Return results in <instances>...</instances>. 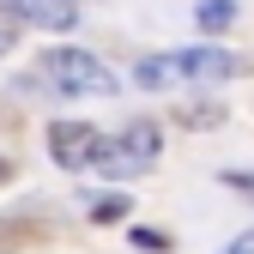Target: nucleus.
<instances>
[{
  "mask_svg": "<svg viewBox=\"0 0 254 254\" xmlns=\"http://www.w3.org/2000/svg\"><path fill=\"white\" fill-rule=\"evenodd\" d=\"M176 79H182V61L176 55H145L133 67V85H145V91H170Z\"/></svg>",
  "mask_w": 254,
  "mask_h": 254,
  "instance_id": "0eeeda50",
  "label": "nucleus"
},
{
  "mask_svg": "<svg viewBox=\"0 0 254 254\" xmlns=\"http://www.w3.org/2000/svg\"><path fill=\"white\" fill-rule=\"evenodd\" d=\"M6 6L43 30H73V18H79V0H6Z\"/></svg>",
  "mask_w": 254,
  "mask_h": 254,
  "instance_id": "20e7f679",
  "label": "nucleus"
},
{
  "mask_svg": "<svg viewBox=\"0 0 254 254\" xmlns=\"http://www.w3.org/2000/svg\"><path fill=\"white\" fill-rule=\"evenodd\" d=\"M133 242L139 248H170V236H157V230H133Z\"/></svg>",
  "mask_w": 254,
  "mask_h": 254,
  "instance_id": "ddd939ff",
  "label": "nucleus"
},
{
  "mask_svg": "<svg viewBox=\"0 0 254 254\" xmlns=\"http://www.w3.org/2000/svg\"><path fill=\"white\" fill-rule=\"evenodd\" d=\"M91 170H97V176H109V182H127V176H139V164H133V157H127V145L115 139H103V151H97V164H91Z\"/></svg>",
  "mask_w": 254,
  "mask_h": 254,
  "instance_id": "6e6552de",
  "label": "nucleus"
},
{
  "mask_svg": "<svg viewBox=\"0 0 254 254\" xmlns=\"http://www.w3.org/2000/svg\"><path fill=\"white\" fill-rule=\"evenodd\" d=\"M230 109L218 97H194V103H176V127H188V133H212V127H224Z\"/></svg>",
  "mask_w": 254,
  "mask_h": 254,
  "instance_id": "423d86ee",
  "label": "nucleus"
},
{
  "mask_svg": "<svg viewBox=\"0 0 254 254\" xmlns=\"http://www.w3.org/2000/svg\"><path fill=\"white\" fill-rule=\"evenodd\" d=\"M91 218H97V224H115V218H127V200H121V194H115V200H97Z\"/></svg>",
  "mask_w": 254,
  "mask_h": 254,
  "instance_id": "9b49d317",
  "label": "nucleus"
},
{
  "mask_svg": "<svg viewBox=\"0 0 254 254\" xmlns=\"http://www.w3.org/2000/svg\"><path fill=\"white\" fill-rule=\"evenodd\" d=\"M224 188H236V194H254V170H230Z\"/></svg>",
  "mask_w": 254,
  "mask_h": 254,
  "instance_id": "f8f14e48",
  "label": "nucleus"
},
{
  "mask_svg": "<svg viewBox=\"0 0 254 254\" xmlns=\"http://www.w3.org/2000/svg\"><path fill=\"white\" fill-rule=\"evenodd\" d=\"M176 61H182V79H194V85H218L236 73V55H224V49H182Z\"/></svg>",
  "mask_w": 254,
  "mask_h": 254,
  "instance_id": "7ed1b4c3",
  "label": "nucleus"
},
{
  "mask_svg": "<svg viewBox=\"0 0 254 254\" xmlns=\"http://www.w3.org/2000/svg\"><path fill=\"white\" fill-rule=\"evenodd\" d=\"M12 43H18V12L0 0V55H12Z\"/></svg>",
  "mask_w": 254,
  "mask_h": 254,
  "instance_id": "9d476101",
  "label": "nucleus"
},
{
  "mask_svg": "<svg viewBox=\"0 0 254 254\" xmlns=\"http://www.w3.org/2000/svg\"><path fill=\"white\" fill-rule=\"evenodd\" d=\"M37 73L49 79V91H61V97H115V91H121V79L91 49H67V43H61V49H43Z\"/></svg>",
  "mask_w": 254,
  "mask_h": 254,
  "instance_id": "f257e3e1",
  "label": "nucleus"
},
{
  "mask_svg": "<svg viewBox=\"0 0 254 254\" xmlns=\"http://www.w3.org/2000/svg\"><path fill=\"white\" fill-rule=\"evenodd\" d=\"M236 18V0H200V30H224Z\"/></svg>",
  "mask_w": 254,
  "mask_h": 254,
  "instance_id": "1a4fd4ad",
  "label": "nucleus"
},
{
  "mask_svg": "<svg viewBox=\"0 0 254 254\" xmlns=\"http://www.w3.org/2000/svg\"><path fill=\"white\" fill-rule=\"evenodd\" d=\"M97 151H103V133H97V127H85V121H55L49 127V157H55L61 170H91Z\"/></svg>",
  "mask_w": 254,
  "mask_h": 254,
  "instance_id": "f03ea898",
  "label": "nucleus"
},
{
  "mask_svg": "<svg viewBox=\"0 0 254 254\" xmlns=\"http://www.w3.org/2000/svg\"><path fill=\"white\" fill-rule=\"evenodd\" d=\"M121 145H127V157H133L139 170H151V164H157V151H164V127H157V121H127Z\"/></svg>",
  "mask_w": 254,
  "mask_h": 254,
  "instance_id": "39448f33",
  "label": "nucleus"
},
{
  "mask_svg": "<svg viewBox=\"0 0 254 254\" xmlns=\"http://www.w3.org/2000/svg\"><path fill=\"white\" fill-rule=\"evenodd\" d=\"M6 176H12V170H6V157H0V182H6Z\"/></svg>",
  "mask_w": 254,
  "mask_h": 254,
  "instance_id": "4468645a",
  "label": "nucleus"
}]
</instances>
